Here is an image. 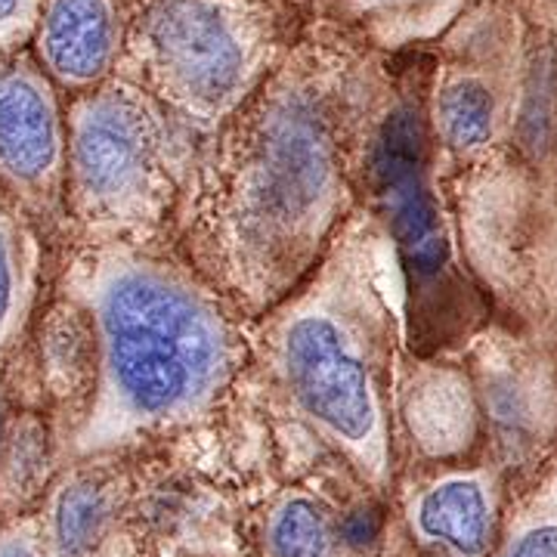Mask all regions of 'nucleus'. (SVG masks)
Wrapping results in <instances>:
<instances>
[{
    "label": "nucleus",
    "mask_w": 557,
    "mask_h": 557,
    "mask_svg": "<svg viewBox=\"0 0 557 557\" xmlns=\"http://www.w3.org/2000/svg\"><path fill=\"white\" fill-rule=\"evenodd\" d=\"M387 248L357 208L298 285L248 319V372H260L319 440L372 486L394 468L399 313L384 292Z\"/></svg>",
    "instance_id": "7ed1b4c3"
},
{
    "label": "nucleus",
    "mask_w": 557,
    "mask_h": 557,
    "mask_svg": "<svg viewBox=\"0 0 557 557\" xmlns=\"http://www.w3.org/2000/svg\"><path fill=\"white\" fill-rule=\"evenodd\" d=\"M341 542L335 520L317 498L285 496L267 520L270 557H332Z\"/></svg>",
    "instance_id": "dca6fc26"
},
{
    "label": "nucleus",
    "mask_w": 557,
    "mask_h": 557,
    "mask_svg": "<svg viewBox=\"0 0 557 557\" xmlns=\"http://www.w3.org/2000/svg\"><path fill=\"white\" fill-rule=\"evenodd\" d=\"M391 60L354 28L307 16L267 81L201 139L174 245L242 319L285 298L359 208Z\"/></svg>",
    "instance_id": "f257e3e1"
},
{
    "label": "nucleus",
    "mask_w": 557,
    "mask_h": 557,
    "mask_svg": "<svg viewBox=\"0 0 557 557\" xmlns=\"http://www.w3.org/2000/svg\"><path fill=\"white\" fill-rule=\"evenodd\" d=\"M22 304V258L16 233L0 220V338L20 317Z\"/></svg>",
    "instance_id": "f3484780"
},
{
    "label": "nucleus",
    "mask_w": 557,
    "mask_h": 557,
    "mask_svg": "<svg viewBox=\"0 0 557 557\" xmlns=\"http://www.w3.org/2000/svg\"><path fill=\"white\" fill-rule=\"evenodd\" d=\"M0 557H38L35 545L25 536H10L0 542Z\"/></svg>",
    "instance_id": "aec40b11"
},
{
    "label": "nucleus",
    "mask_w": 557,
    "mask_h": 557,
    "mask_svg": "<svg viewBox=\"0 0 557 557\" xmlns=\"http://www.w3.org/2000/svg\"><path fill=\"white\" fill-rule=\"evenodd\" d=\"M127 3H131V7H134V10H137L139 3H146V0H127Z\"/></svg>",
    "instance_id": "4be33fe9"
},
{
    "label": "nucleus",
    "mask_w": 557,
    "mask_h": 557,
    "mask_svg": "<svg viewBox=\"0 0 557 557\" xmlns=\"http://www.w3.org/2000/svg\"><path fill=\"white\" fill-rule=\"evenodd\" d=\"M490 557H557V453L511 490Z\"/></svg>",
    "instance_id": "2eb2a0df"
},
{
    "label": "nucleus",
    "mask_w": 557,
    "mask_h": 557,
    "mask_svg": "<svg viewBox=\"0 0 557 557\" xmlns=\"http://www.w3.org/2000/svg\"><path fill=\"white\" fill-rule=\"evenodd\" d=\"M134 7L127 0H47L35 47L47 75L69 94H84L119 75Z\"/></svg>",
    "instance_id": "f8f14e48"
},
{
    "label": "nucleus",
    "mask_w": 557,
    "mask_h": 557,
    "mask_svg": "<svg viewBox=\"0 0 557 557\" xmlns=\"http://www.w3.org/2000/svg\"><path fill=\"white\" fill-rule=\"evenodd\" d=\"M40 16V0H0V47L28 35Z\"/></svg>",
    "instance_id": "6ab92c4d"
},
{
    "label": "nucleus",
    "mask_w": 557,
    "mask_h": 557,
    "mask_svg": "<svg viewBox=\"0 0 557 557\" xmlns=\"http://www.w3.org/2000/svg\"><path fill=\"white\" fill-rule=\"evenodd\" d=\"M552 174H555V196H557V90H555V143H552Z\"/></svg>",
    "instance_id": "412c9836"
},
{
    "label": "nucleus",
    "mask_w": 557,
    "mask_h": 557,
    "mask_svg": "<svg viewBox=\"0 0 557 557\" xmlns=\"http://www.w3.org/2000/svg\"><path fill=\"white\" fill-rule=\"evenodd\" d=\"M72 295L94 329L87 446L196 424L248 372V319L174 242H84Z\"/></svg>",
    "instance_id": "f03ea898"
},
{
    "label": "nucleus",
    "mask_w": 557,
    "mask_h": 557,
    "mask_svg": "<svg viewBox=\"0 0 557 557\" xmlns=\"http://www.w3.org/2000/svg\"><path fill=\"white\" fill-rule=\"evenodd\" d=\"M199 139L137 81L112 75L65 115V208L84 242H174Z\"/></svg>",
    "instance_id": "39448f33"
},
{
    "label": "nucleus",
    "mask_w": 557,
    "mask_h": 557,
    "mask_svg": "<svg viewBox=\"0 0 557 557\" xmlns=\"http://www.w3.org/2000/svg\"><path fill=\"white\" fill-rule=\"evenodd\" d=\"M421 474L406 493V530L428 557H490L511 480L490 453L421 461Z\"/></svg>",
    "instance_id": "1a4fd4ad"
},
{
    "label": "nucleus",
    "mask_w": 557,
    "mask_h": 557,
    "mask_svg": "<svg viewBox=\"0 0 557 557\" xmlns=\"http://www.w3.org/2000/svg\"><path fill=\"white\" fill-rule=\"evenodd\" d=\"M0 174L22 193H65V115L50 81L28 65L0 69Z\"/></svg>",
    "instance_id": "9b49d317"
},
{
    "label": "nucleus",
    "mask_w": 557,
    "mask_h": 557,
    "mask_svg": "<svg viewBox=\"0 0 557 557\" xmlns=\"http://www.w3.org/2000/svg\"><path fill=\"white\" fill-rule=\"evenodd\" d=\"M121 508V483L106 471H84L65 480L53 502V545L60 557H94L112 533Z\"/></svg>",
    "instance_id": "4468645a"
},
{
    "label": "nucleus",
    "mask_w": 557,
    "mask_h": 557,
    "mask_svg": "<svg viewBox=\"0 0 557 557\" xmlns=\"http://www.w3.org/2000/svg\"><path fill=\"white\" fill-rule=\"evenodd\" d=\"M480 0H307L310 16L341 22L384 53L428 47Z\"/></svg>",
    "instance_id": "ddd939ff"
},
{
    "label": "nucleus",
    "mask_w": 557,
    "mask_h": 557,
    "mask_svg": "<svg viewBox=\"0 0 557 557\" xmlns=\"http://www.w3.org/2000/svg\"><path fill=\"white\" fill-rule=\"evenodd\" d=\"M458 359L474 384L483 453L515 490L557 453V338L493 313Z\"/></svg>",
    "instance_id": "6e6552de"
},
{
    "label": "nucleus",
    "mask_w": 557,
    "mask_h": 557,
    "mask_svg": "<svg viewBox=\"0 0 557 557\" xmlns=\"http://www.w3.org/2000/svg\"><path fill=\"white\" fill-rule=\"evenodd\" d=\"M307 0H146L134 10L119 75L208 139L288 53Z\"/></svg>",
    "instance_id": "423d86ee"
},
{
    "label": "nucleus",
    "mask_w": 557,
    "mask_h": 557,
    "mask_svg": "<svg viewBox=\"0 0 557 557\" xmlns=\"http://www.w3.org/2000/svg\"><path fill=\"white\" fill-rule=\"evenodd\" d=\"M391 57L366 143L359 208L397 273L403 347L416 357H449L493 317V298L468 258L456 183L431 134V50L409 47Z\"/></svg>",
    "instance_id": "20e7f679"
},
{
    "label": "nucleus",
    "mask_w": 557,
    "mask_h": 557,
    "mask_svg": "<svg viewBox=\"0 0 557 557\" xmlns=\"http://www.w3.org/2000/svg\"><path fill=\"white\" fill-rule=\"evenodd\" d=\"M381 536V515L372 505L354 508L341 518V542L350 552H369Z\"/></svg>",
    "instance_id": "a211bd4d"
},
{
    "label": "nucleus",
    "mask_w": 557,
    "mask_h": 557,
    "mask_svg": "<svg viewBox=\"0 0 557 557\" xmlns=\"http://www.w3.org/2000/svg\"><path fill=\"white\" fill-rule=\"evenodd\" d=\"M418 461L461 458L483 449L474 384L458 354L416 357L399 347L394 369V428Z\"/></svg>",
    "instance_id": "9d476101"
},
{
    "label": "nucleus",
    "mask_w": 557,
    "mask_h": 557,
    "mask_svg": "<svg viewBox=\"0 0 557 557\" xmlns=\"http://www.w3.org/2000/svg\"><path fill=\"white\" fill-rule=\"evenodd\" d=\"M523 0H480L428 44V121L456 186L505 159L518 124Z\"/></svg>",
    "instance_id": "0eeeda50"
}]
</instances>
